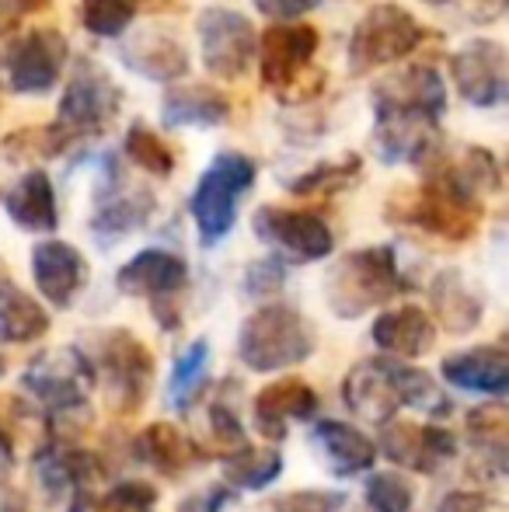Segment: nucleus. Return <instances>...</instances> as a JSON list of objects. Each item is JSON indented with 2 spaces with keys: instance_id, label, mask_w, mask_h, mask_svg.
Wrapping results in <instances>:
<instances>
[{
  "instance_id": "nucleus-1",
  "label": "nucleus",
  "mask_w": 509,
  "mask_h": 512,
  "mask_svg": "<svg viewBox=\"0 0 509 512\" xmlns=\"http://www.w3.org/2000/svg\"><path fill=\"white\" fill-rule=\"evenodd\" d=\"M374 154L381 164H422L436 150L447 88L433 63H415L374 84Z\"/></svg>"
},
{
  "instance_id": "nucleus-2",
  "label": "nucleus",
  "mask_w": 509,
  "mask_h": 512,
  "mask_svg": "<svg viewBox=\"0 0 509 512\" xmlns=\"http://www.w3.org/2000/svg\"><path fill=\"white\" fill-rule=\"evenodd\" d=\"M346 405L367 422H391L394 411L401 405L419 408V411H447L443 391L429 373L405 366L398 359H374V363H360L346 377Z\"/></svg>"
},
{
  "instance_id": "nucleus-3",
  "label": "nucleus",
  "mask_w": 509,
  "mask_h": 512,
  "mask_svg": "<svg viewBox=\"0 0 509 512\" xmlns=\"http://www.w3.org/2000/svg\"><path fill=\"white\" fill-rule=\"evenodd\" d=\"M318 42V28L304 25V21H283V25L265 28L255 46V60L258 70H262L265 88H272L290 105L311 102L321 91V84H325L321 70H311Z\"/></svg>"
},
{
  "instance_id": "nucleus-4",
  "label": "nucleus",
  "mask_w": 509,
  "mask_h": 512,
  "mask_svg": "<svg viewBox=\"0 0 509 512\" xmlns=\"http://www.w3.org/2000/svg\"><path fill=\"white\" fill-rule=\"evenodd\" d=\"M258 178V164L245 154H217L210 161V168L199 175L196 192L189 199L192 220H196L199 241L206 248L220 244L234 230L238 220V206L248 196V189Z\"/></svg>"
},
{
  "instance_id": "nucleus-5",
  "label": "nucleus",
  "mask_w": 509,
  "mask_h": 512,
  "mask_svg": "<svg viewBox=\"0 0 509 512\" xmlns=\"http://www.w3.org/2000/svg\"><path fill=\"white\" fill-rule=\"evenodd\" d=\"M405 279L398 272L394 248H363L349 251L332 272H328V304L339 317H360L370 307L398 297Z\"/></svg>"
},
{
  "instance_id": "nucleus-6",
  "label": "nucleus",
  "mask_w": 509,
  "mask_h": 512,
  "mask_svg": "<svg viewBox=\"0 0 509 512\" xmlns=\"http://www.w3.org/2000/svg\"><path fill=\"white\" fill-rule=\"evenodd\" d=\"M238 352L245 366L258 373H276L304 363L314 352V335L307 321L286 304H269L255 310L238 335Z\"/></svg>"
},
{
  "instance_id": "nucleus-7",
  "label": "nucleus",
  "mask_w": 509,
  "mask_h": 512,
  "mask_svg": "<svg viewBox=\"0 0 509 512\" xmlns=\"http://www.w3.org/2000/svg\"><path fill=\"white\" fill-rule=\"evenodd\" d=\"M426 39V28L401 4H377L363 14L349 39V74H370L387 63L412 56Z\"/></svg>"
},
{
  "instance_id": "nucleus-8",
  "label": "nucleus",
  "mask_w": 509,
  "mask_h": 512,
  "mask_svg": "<svg viewBox=\"0 0 509 512\" xmlns=\"http://www.w3.org/2000/svg\"><path fill=\"white\" fill-rule=\"evenodd\" d=\"M123 108V91L98 63L81 60L60 98V136H98Z\"/></svg>"
},
{
  "instance_id": "nucleus-9",
  "label": "nucleus",
  "mask_w": 509,
  "mask_h": 512,
  "mask_svg": "<svg viewBox=\"0 0 509 512\" xmlns=\"http://www.w3.org/2000/svg\"><path fill=\"white\" fill-rule=\"evenodd\" d=\"M67 63V39L56 28H32L0 49V77L18 95H46Z\"/></svg>"
},
{
  "instance_id": "nucleus-10",
  "label": "nucleus",
  "mask_w": 509,
  "mask_h": 512,
  "mask_svg": "<svg viewBox=\"0 0 509 512\" xmlns=\"http://www.w3.org/2000/svg\"><path fill=\"white\" fill-rule=\"evenodd\" d=\"M199 49H203V67L213 77L238 81L255 63L258 32L241 11L231 7H206L196 21Z\"/></svg>"
},
{
  "instance_id": "nucleus-11",
  "label": "nucleus",
  "mask_w": 509,
  "mask_h": 512,
  "mask_svg": "<svg viewBox=\"0 0 509 512\" xmlns=\"http://www.w3.org/2000/svg\"><path fill=\"white\" fill-rule=\"evenodd\" d=\"M255 237L276 251L279 262H318L328 258L335 248V237L328 223L318 213L307 209H283V206H262L252 220Z\"/></svg>"
},
{
  "instance_id": "nucleus-12",
  "label": "nucleus",
  "mask_w": 509,
  "mask_h": 512,
  "mask_svg": "<svg viewBox=\"0 0 509 512\" xmlns=\"http://www.w3.org/2000/svg\"><path fill=\"white\" fill-rule=\"evenodd\" d=\"M394 220L415 223V227L443 237V241H468L478 230V199L461 196V192L447 189L440 182H426L422 189L408 192L401 199Z\"/></svg>"
},
{
  "instance_id": "nucleus-13",
  "label": "nucleus",
  "mask_w": 509,
  "mask_h": 512,
  "mask_svg": "<svg viewBox=\"0 0 509 512\" xmlns=\"http://www.w3.org/2000/svg\"><path fill=\"white\" fill-rule=\"evenodd\" d=\"M91 363L77 349H53L42 352L32 366L25 370L21 384L39 405L49 411H74L88 401L91 394Z\"/></svg>"
},
{
  "instance_id": "nucleus-14",
  "label": "nucleus",
  "mask_w": 509,
  "mask_h": 512,
  "mask_svg": "<svg viewBox=\"0 0 509 512\" xmlns=\"http://www.w3.org/2000/svg\"><path fill=\"white\" fill-rule=\"evenodd\" d=\"M450 74L461 98L475 108H496L509 95L506 77V49L503 42L475 39L450 56Z\"/></svg>"
},
{
  "instance_id": "nucleus-15",
  "label": "nucleus",
  "mask_w": 509,
  "mask_h": 512,
  "mask_svg": "<svg viewBox=\"0 0 509 512\" xmlns=\"http://www.w3.org/2000/svg\"><path fill=\"white\" fill-rule=\"evenodd\" d=\"M119 60L126 63L133 74L150 77V81H178L189 74V53L178 42V35L164 32V28H143V32L129 35L119 46Z\"/></svg>"
},
{
  "instance_id": "nucleus-16",
  "label": "nucleus",
  "mask_w": 509,
  "mask_h": 512,
  "mask_svg": "<svg viewBox=\"0 0 509 512\" xmlns=\"http://www.w3.org/2000/svg\"><path fill=\"white\" fill-rule=\"evenodd\" d=\"M32 276L39 293L56 307H70L88 279L81 251L67 241H42L32 251Z\"/></svg>"
},
{
  "instance_id": "nucleus-17",
  "label": "nucleus",
  "mask_w": 509,
  "mask_h": 512,
  "mask_svg": "<svg viewBox=\"0 0 509 512\" xmlns=\"http://www.w3.org/2000/svg\"><path fill=\"white\" fill-rule=\"evenodd\" d=\"M381 446L394 464H405L412 471H436L457 450L450 432L436 429V425H412V422H387Z\"/></svg>"
},
{
  "instance_id": "nucleus-18",
  "label": "nucleus",
  "mask_w": 509,
  "mask_h": 512,
  "mask_svg": "<svg viewBox=\"0 0 509 512\" xmlns=\"http://www.w3.org/2000/svg\"><path fill=\"white\" fill-rule=\"evenodd\" d=\"M189 279V265L178 255L161 248H147L140 255H133L129 262L119 269L116 286L129 297H171L178 293Z\"/></svg>"
},
{
  "instance_id": "nucleus-19",
  "label": "nucleus",
  "mask_w": 509,
  "mask_h": 512,
  "mask_svg": "<svg viewBox=\"0 0 509 512\" xmlns=\"http://www.w3.org/2000/svg\"><path fill=\"white\" fill-rule=\"evenodd\" d=\"M443 377L461 391L492 394L503 398L509 391V352L503 345H482V349L457 352L443 359Z\"/></svg>"
},
{
  "instance_id": "nucleus-20",
  "label": "nucleus",
  "mask_w": 509,
  "mask_h": 512,
  "mask_svg": "<svg viewBox=\"0 0 509 512\" xmlns=\"http://www.w3.org/2000/svg\"><path fill=\"white\" fill-rule=\"evenodd\" d=\"M4 209L21 230H32V234H49L60 223V209H56V189L49 182L46 171H28L18 182L7 189Z\"/></svg>"
},
{
  "instance_id": "nucleus-21",
  "label": "nucleus",
  "mask_w": 509,
  "mask_h": 512,
  "mask_svg": "<svg viewBox=\"0 0 509 512\" xmlns=\"http://www.w3.org/2000/svg\"><path fill=\"white\" fill-rule=\"evenodd\" d=\"M318 411V394L304 384V380H279V384L265 387L255 401V425L269 439H286V429L293 418H311Z\"/></svg>"
},
{
  "instance_id": "nucleus-22",
  "label": "nucleus",
  "mask_w": 509,
  "mask_h": 512,
  "mask_svg": "<svg viewBox=\"0 0 509 512\" xmlns=\"http://www.w3.org/2000/svg\"><path fill=\"white\" fill-rule=\"evenodd\" d=\"M35 471H39L42 485L56 499H70L91 492L98 478V460L84 450H70V446H53V450H42L35 460Z\"/></svg>"
},
{
  "instance_id": "nucleus-23",
  "label": "nucleus",
  "mask_w": 509,
  "mask_h": 512,
  "mask_svg": "<svg viewBox=\"0 0 509 512\" xmlns=\"http://www.w3.org/2000/svg\"><path fill=\"white\" fill-rule=\"evenodd\" d=\"M374 342L387 356H405L415 359L422 352L433 349L436 342V324L429 321L426 310L419 307H398L387 310L374 321Z\"/></svg>"
},
{
  "instance_id": "nucleus-24",
  "label": "nucleus",
  "mask_w": 509,
  "mask_h": 512,
  "mask_svg": "<svg viewBox=\"0 0 509 512\" xmlns=\"http://www.w3.org/2000/svg\"><path fill=\"white\" fill-rule=\"evenodd\" d=\"M231 119V102L217 88L206 84H189V88H171L161 105L164 129L185 126H224Z\"/></svg>"
},
{
  "instance_id": "nucleus-25",
  "label": "nucleus",
  "mask_w": 509,
  "mask_h": 512,
  "mask_svg": "<svg viewBox=\"0 0 509 512\" xmlns=\"http://www.w3.org/2000/svg\"><path fill=\"white\" fill-rule=\"evenodd\" d=\"M314 443L321 446L328 467L335 474H363L374 467L377 446L360 429L342 422H318L314 425Z\"/></svg>"
},
{
  "instance_id": "nucleus-26",
  "label": "nucleus",
  "mask_w": 509,
  "mask_h": 512,
  "mask_svg": "<svg viewBox=\"0 0 509 512\" xmlns=\"http://www.w3.org/2000/svg\"><path fill=\"white\" fill-rule=\"evenodd\" d=\"M105 370L112 377V391L136 405L143 398V387L150 384V352L133 335L116 331L105 345Z\"/></svg>"
},
{
  "instance_id": "nucleus-27",
  "label": "nucleus",
  "mask_w": 509,
  "mask_h": 512,
  "mask_svg": "<svg viewBox=\"0 0 509 512\" xmlns=\"http://www.w3.org/2000/svg\"><path fill=\"white\" fill-rule=\"evenodd\" d=\"M49 328V314L28 297L11 276L0 272V338L4 342H35Z\"/></svg>"
},
{
  "instance_id": "nucleus-28",
  "label": "nucleus",
  "mask_w": 509,
  "mask_h": 512,
  "mask_svg": "<svg viewBox=\"0 0 509 512\" xmlns=\"http://www.w3.org/2000/svg\"><path fill=\"white\" fill-rule=\"evenodd\" d=\"M154 213L150 192H116V196H98V209L91 216V227L102 237H119L143 227Z\"/></svg>"
},
{
  "instance_id": "nucleus-29",
  "label": "nucleus",
  "mask_w": 509,
  "mask_h": 512,
  "mask_svg": "<svg viewBox=\"0 0 509 512\" xmlns=\"http://www.w3.org/2000/svg\"><path fill=\"white\" fill-rule=\"evenodd\" d=\"M136 457H140L143 464L157 467V471L175 474V471H182V467H189L192 460H196V453H192V446L182 439V432H175V425L154 422L136 439Z\"/></svg>"
},
{
  "instance_id": "nucleus-30",
  "label": "nucleus",
  "mask_w": 509,
  "mask_h": 512,
  "mask_svg": "<svg viewBox=\"0 0 509 512\" xmlns=\"http://www.w3.org/2000/svg\"><path fill=\"white\" fill-rule=\"evenodd\" d=\"M429 297H433L436 314H440L454 331L475 328L478 317H482V304H478V297L464 286V279L457 276V272H440V276L433 279Z\"/></svg>"
},
{
  "instance_id": "nucleus-31",
  "label": "nucleus",
  "mask_w": 509,
  "mask_h": 512,
  "mask_svg": "<svg viewBox=\"0 0 509 512\" xmlns=\"http://www.w3.org/2000/svg\"><path fill=\"white\" fill-rule=\"evenodd\" d=\"M279 471H283V457L276 450L241 446L238 453L224 460V478L238 488H265L269 481L279 478Z\"/></svg>"
},
{
  "instance_id": "nucleus-32",
  "label": "nucleus",
  "mask_w": 509,
  "mask_h": 512,
  "mask_svg": "<svg viewBox=\"0 0 509 512\" xmlns=\"http://www.w3.org/2000/svg\"><path fill=\"white\" fill-rule=\"evenodd\" d=\"M123 150L136 168H143L154 178H168L171 171H175V154H171V147L164 143V136L154 133L150 126H143V122H133V126H129Z\"/></svg>"
},
{
  "instance_id": "nucleus-33",
  "label": "nucleus",
  "mask_w": 509,
  "mask_h": 512,
  "mask_svg": "<svg viewBox=\"0 0 509 512\" xmlns=\"http://www.w3.org/2000/svg\"><path fill=\"white\" fill-rule=\"evenodd\" d=\"M157 502V492L147 485V481H123V485H116L112 492L105 495H77L74 502H70V512H150Z\"/></svg>"
},
{
  "instance_id": "nucleus-34",
  "label": "nucleus",
  "mask_w": 509,
  "mask_h": 512,
  "mask_svg": "<svg viewBox=\"0 0 509 512\" xmlns=\"http://www.w3.org/2000/svg\"><path fill=\"white\" fill-rule=\"evenodd\" d=\"M140 14V0H81V21L98 39H119Z\"/></svg>"
},
{
  "instance_id": "nucleus-35",
  "label": "nucleus",
  "mask_w": 509,
  "mask_h": 512,
  "mask_svg": "<svg viewBox=\"0 0 509 512\" xmlns=\"http://www.w3.org/2000/svg\"><path fill=\"white\" fill-rule=\"evenodd\" d=\"M363 161L356 154H349L346 161H321L318 168H311L307 175H300L297 182H290L293 196H314V192H342L360 178Z\"/></svg>"
},
{
  "instance_id": "nucleus-36",
  "label": "nucleus",
  "mask_w": 509,
  "mask_h": 512,
  "mask_svg": "<svg viewBox=\"0 0 509 512\" xmlns=\"http://www.w3.org/2000/svg\"><path fill=\"white\" fill-rule=\"evenodd\" d=\"M206 359H210V345L206 342H196L192 349H185L175 363V373H171V401L178 408H185L196 391L203 387L206 380Z\"/></svg>"
},
{
  "instance_id": "nucleus-37",
  "label": "nucleus",
  "mask_w": 509,
  "mask_h": 512,
  "mask_svg": "<svg viewBox=\"0 0 509 512\" xmlns=\"http://www.w3.org/2000/svg\"><path fill=\"white\" fill-rule=\"evenodd\" d=\"M367 502L374 512H412L415 488L401 474H374L367 481Z\"/></svg>"
},
{
  "instance_id": "nucleus-38",
  "label": "nucleus",
  "mask_w": 509,
  "mask_h": 512,
  "mask_svg": "<svg viewBox=\"0 0 509 512\" xmlns=\"http://www.w3.org/2000/svg\"><path fill=\"white\" fill-rule=\"evenodd\" d=\"M346 506L342 492H293L272 502V512H339Z\"/></svg>"
},
{
  "instance_id": "nucleus-39",
  "label": "nucleus",
  "mask_w": 509,
  "mask_h": 512,
  "mask_svg": "<svg viewBox=\"0 0 509 512\" xmlns=\"http://www.w3.org/2000/svg\"><path fill=\"white\" fill-rule=\"evenodd\" d=\"M252 4L258 14H265V18H272L276 25H283V21H297V18H304V14H311L321 0H252Z\"/></svg>"
},
{
  "instance_id": "nucleus-40",
  "label": "nucleus",
  "mask_w": 509,
  "mask_h": 512,
  "mask_svg": "<svg viewBox=\"0 0 509 512\" xmlns=\"http://www.w3.org/2000/svg\"><path fill=\"white\" fill-rule=\"evenodd\" d=\"M286 279V265L279 258H265L248 269V293H276Z\"/></svg>"
},
{
  "instance_id": "nucleus-41",
  "label": "nucleus",
  "mask_w": 509,
  "mask_h": 512,
  "mask_svg": "<svg viewBox=\"0 0 509 512\" xmlns=\"http://www.w3.org/2000/svg\"><path fill=\"white\" fill-rule=\"evenodd\" d=\"M436 512H499V506L478 492H457L450 499H443V506Z\"/></svg>"
},
{
  "instance_id": "nucleus-42",
  "label": "nucleus",
  "mask_w": 509,
  "mask_h": 512,
  "mask_svg": "<svg viewBox=\"0 0 509 512\" xmlns=\"http://www.w3.org/2000/svg\"><path fill=\"white\" fill-rule=\"evenodd\" d=\"M231 499L227 492H206V495H192V499H185L182 506H178V512H220V506Z\"/></svg>"
},
{
  "instance_id": "nucleus-43",
  "label": "nucleus",
  "mask_w": 509,
  "mask_h": 512,
  "mask_svg": "<svg viewBox=\"0 0 509 512\" xmlns=\"http://www.w3.org/2000/svg\"><path fill=\"white\" fill-rule=\"evenodd\" d=\"M213 422V432H217L220 439H227V443H241V429H238V418L231 415L227 408H213L210 415Z\"/></svg>"
},
{
  "instance_id": "nucleus-44",
  "label": "nucleus",
  "mask_w": 509,
  "mask_h": 512,
  "mask_svg": "<svg viewBox=\"0 0 509 512\" xmlns=\"http://www.w3.org/2000/svg\"><path fill=\"white\" fill-rule=\"evenodd\" d=\"M21 14H28L21 0H0V35H4L7 28H11L14 21L21 18Z\"/></svg>"
},
{
  "instance_id": "nucleus-45",
  "label": "nucleus",
  "mask_w": 509,
  "mask_h": 512,
  "mask_svg": "<svg viewBox=\"0 0 509 512\" xmlns=\"http://www.w3.org/2000/svg\"><path fill=\"white\" fill-rule=\"evenodd\" d=\"M11 471V439H7V432L0 429V478Z\"/></svg>"
},
{
  "instance_id": "nucleus-46",
  "label": "nucleus",
  "mask_w": 509,
  "mask_h": 512,
  "mask_svg": "<svg viewBox=\"0 0 509 512\" xmlns=\"http://www.w3.org/2000/svg\"><path fill=\"white\" fill-rule=\"evenodd\" d=\"M21 4H25V11H35V7H42L46 0H21Z\"/></svg>"
},
{
  "instance_id": "nucleus-47",
  "label": "nucleus",
  "mask_w": 509,
  "mask_h": 512,
  "mask_svg": "<svg viewBox=\"0 0 509 512\" xmlns=\"http://www.w3.org/2000/svg\"><path fill=\"white\" fill-rule=\"evenodd\" d=\"M426 4H450V0H426Z\"/></svg>"
},
{
  "instance_id": "nucleus-48",
  "label": "nucleus",
  "mask_w": 509,
  "mask_h": 512,
  "mask_svg": "<svg viewBox=\"0 0 509 512\" xmlns=\"http://www.w3.org/2000/svg\"><path fill=\"white\" fill-rule=\"evenodd\" d=\"M0 373H4V359H0Z\"/></svg>"
}]
</instances>
